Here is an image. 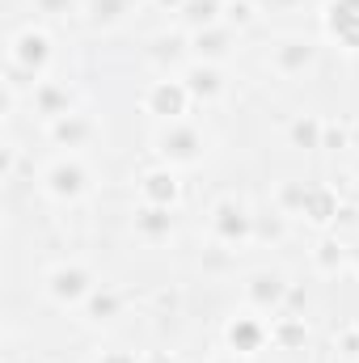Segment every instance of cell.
I'll list each match as a JSON object with an SVG mask.
<instances>
[{
    "label": "cell",
    "instance_id": "obj_1",
    "mask_svg": "<svg viewBox=\"0 0 359 363\" xmlns=\"http://www.w3.org/2000/svg\"><path fill=\"white\" fill-rule=\"evenodd\" d=\"M93 190V169L81 152H64L43 169V194L51 203H81Z\"/></svg>",
    "mask_w": 359,
    "mask_h": 363
},
{
    "label": "cell",
    "instance_id": "obj_2",
    "mask_svg": "<svg viewBox=\"0 0 359 363\" xmlns=\"http://www.w3.org/2000/svg\"><path fill=\"white\" fill-rule=\"evenodd\" d=\"M93 287H97V279L85 262H55L51 271L43 274V291H47V300L55 304V308H81L85 300L93 296Z\"/></svg>",
    "mask_w": 359,
    "mask_h": 363
},
{
    "label": "cell",
    "instance_id": "obj_3",
    "mask_svg": "<svg viewBox=\"0 0 359 363\" xmlns=\"http://www.w3.org/2000/svg\"><path fill=\"white\" fill-rule=\"evenodd\" d=\"M157 157L170 165V169H186V165H199L203 157H207V135L194 127V123H165L161 131H157Z\"/></svg>",
    "mask_w": 359,
    "mask_h": 363
},
{
    "label": "cell",
    "instance_id": "obj_4",
    "mask_svg": "<svg viewBox=\"0 0 359 363\" xmlns=\"http://www.w3.org/2000/svg\"><path fill=\"white\" fill-rule=\"evenodd\" d=\"M207 228H211V237H216L224 250H237V245L254 241L258 216H250V207H245L237 194H228V199L211 203V211H207Z\"/></svg>",
    "mask_w": 359,
    "mask_h": 363
},
{
    "label": "cell",
    "instance_id": "obj_5",
    "mask_svg": "<svg viewBox=\"0 0 359 363\" xmlns=\"http://www.w3.org/2000/svg\"><path fill=\"white\" fill-rule=\"evenodd\" d=\"M267 68L283 81H300L317 68V43L304 34H279L267 47Z\"/></svg>",
    "mask_w": 359,
    "mask_h": 363
},
{
    "label": "cell",
    "instance_id": "obj_6",
    "mask_svg": "<svg viewBox=\"0 0 359 363\" xmlns=\"http://www.w3.org/2000/svg\"><path fill=\"white\" fill-rule=\"evenodd\" d=\"M190 89H186V81L182 77H165V81H153L148 93H144V110L148 114H157L161 123H178L182 114L190 110Z\"/></svg>",
    "mask_w": 359,
    "mask_h": 363
},
{
    "label": "cell",
    "instance_id": "obj_7",
    "mask_svg": "<svg viewBox=\"0 0 359 363\" xmlns=\"http://www.w3.org/2000/svg\"><path fill=\"white\" fill-rule=\"evenodd\" d=\"M241 291H245V304H250L258 317H267V313L275 317V313L283 308V300H287V274L270 271V267L267 271H254L250 279H245Z\"/></svg>",
    "mask_w": 359,
    "mask_h": 363
},
{
    "label": "cell",
    "instance_id": "obj_8",
    "mask_svg": "<svg viewBox=\"0 0 359 363\" xmlns=\"http://www.w3.org/2000/svg\"><path fill=\"white\" fill-rule=\"evenodd\" d=\"M47 131H51V140H55L60 148H68V152H81L93 135H97V123H93L85 110H72V114H64V118L47 123Z\"/></svg>",
    "mask_w": 359,
    "mask_h": 363
},
{
    "label": "cell",
    "instance_id": "obj_9",
    "mask_svg": "<svg viewBox=\"0 0 359 363\" xmlns=\"http://www.w3.org/2000/svg\"><path fill=\"white\" fill-rule=\"evenodd\" d=\"M326 30L343 47L359 51V0H330L326 4Z\"/></svg>",
    "mask_w": 359,
    "mask_h": 363
},
{
    "label": "cell",
    "instance_id": "obj_10",
    "mask_svg": "<svg viewBox=\"0 0 359 363\" xmlns=\"http://www.w3.org/2000/svg\"><path fill=\"white\" fill-rule=\"evenodd\" d=\"M30 110L43 114L47 123H55V118L72 114V89L60 85V81H38V85L30 89Z\"/></svg>",
    "mask_w": 359,
    "mask_h": 363
},
{
    "label": "cell",
    "instance_id": "obj_11",
    "mask_svg": "<svg viewBox=\"0 0 359 363\" xmlns=\"http://www.w3.org/2000/svg\"><path fill=\"white\" fill-rule=\"evenodd\" d=\"M228 351H237V355H258L263 351V342L270 338V330L263 325V317L258 313H245V317H237V321H228Z\"/></svg>",
    "mask_w": 359,
    "mask_h": 363
},
{
    "label": "cell",
    "instance_id": "obj_12",
    "mask_svg": "<svg viewBox=\"0 0 359 363\" xmlns=\"http://www.w3.org/2000/svg\"><path fill=\"white\" fill-rule=\"evenodd\" d=\"M136 233H140V241H148V245L170 241V237H174V211H170V207L144 203V207L136 211Z\"/></svg>",
    "mask_w": 359,
    "mask_h": 363
},
{
    "label": "cell",
    "instance_id": "obj_13",
    "mask_svg": "<svg viewBox=\"0 0 359 363\" xmlns=\"http://www.w3.org/2000/svg\"><path fill=\"white\" fill-rule=\"evenodd\" d=\"M140 199L153 203V207H174L178 203V174L165 165V169H148L140 178Z\"/></svg>",
    "mask_w": 359,
    "mask_h": 363
},
{
    "label": "cell",
    "instance_id": "obj_14",
    "mask_svg": "<svg viewBox=\"0 0 359 363\" xmlns=\"http://www.w3.org/2000/svg\"><path fill=\"white\" fill-rule=\"evenodd\" d=\"M182 81H186V89H190V97H203V101H216V97H224V77H220V68L216 64H190L186 72H182Z\"/></svg>",
    "mask_w": 359,
    "mask_h": 363
},
{
    "label": "cell",
    "instance_id": "obj_15",
    "mask_svg": "<svg viewBox=\"0 0 359 363\" xmlns=\"http://www.w3.org/2000/svg\"><path fill=\"white\" fill-rule=\"evenodd\" d=\"M228 47H233V30H228L224 21L194 34V55H199L203 64H220V60L228 55Z\"/></svg>",
    "mask_w": 359,
    "mask_h": 363
},
{
    "label": "cell",
    "instance_id": "obj_16",
    "mask_svg": "<svg viewBox=\"0 0 359 363\" xmlns=\"http://www.w3.org/2000/svg\"><path fill=\"white\" fill-rule=\"evenodd\" d=\"M81 313H85V321H93V325H106V321H114L123 313V296L114 287H93V296L81 304Z\"/></svg>",
    "mask_w": 359,
    "mask_h": 363
},
{
    "label": "cell",
    "instance_id": "obj_17",
    "mask_svg": "<svg viewBox=\"0 0 359 363\" xmlns=\"http://www.w3.org/2000/svg\"><path fill=\"white\" fill-rule=\"evenodd\" d=\"M224 0H186L182 4V26H190L194 34L199 30H207V26H220L224 17Z\"/></svg>",
    "mask_w": 359,
    "mask_h": 363
},
{
    "label": "cell",
    "instance_id": "obj_18",
    "mask_svg": "<svg viewBox=\"0 0 359 363\" xmlns=\"http://www.w3.org/2000/svg\"><path fill=\"white\" fill-rule=\"evenodd\" d=\"M81 13L89 26H118L131 13V0H81Z\"/></svg>",
    "mask_w": 359,
    "mask_h": 363
},
{
    "label": "cell",
    "instance_id": "obj_19",
    "mask_svg": "<svg viewBox=\"0 0 359 363\" xmlns=\"http://www.w3.org/2000/svg\"><path fill=\"white\" fill-rule=\"evenodd\" d=\"M321 131H326V123L317 114H300V118H292L287 140H292V148L309 152V148H321Z\"/></svg>",
    "mask_w": 359,
    "mask_h": 363
},
{
    "label": "cell",
    "instance_id": "obj_20",
    "mask_svg": "<svg viewBox=\"0 0 359 363\" xmlns=\"http://www.w3.org/2000/svg\"><path fill=\"white\" fill-rule=\"evenodd\" d=\"M317 262H321V271H338L343 267V245L338 241H321L317 245Z\"/></svg>",
    "mask_w": 359,
    "mask_h": 363
},
{
    "label": "cell",
    "instance_id": "obj_21",
    "mask_svg": "<svg viewBox=\"0 0 359 363\" xmlns=\"http://www.w3.org/2000/svg\"><path fill=\"white\" fill-rule=\"evenodd\" d=\"M34 9H38V13H47V17H64V13H72V9H77V0H34Z\"/></svg>",
    "mask_w": 359,
    "mask_h": 363
},
{
    "label": "cell",
    "instance_id": "obj_22",
    "mask_svg": "<svg viewBox=\"0 0 359 363\" xmlns=\"http://www.w3.org/2000/svg\"><path fill=\"white\" fill-rule=\"evenodd\" d=\"M97 363H136V355H123V351H106Z\"/></svg>",
    "mask_w": 359,
    "mask_h": 363
},
{
    "label": "cell",
    "instance_id": "obj_23",
    "mask_svg": "<svg viewBox=\"0 0 359 363\" xmlns=\"http://www.w3.org/2000/svg\"><path fill=\"white\" fill-rule=\"evenodd\" d=\"M207 363H245V355H237V351H220V355H211Z\"/></svg>",
    "mask_w": 359,
    "mask_h": 363
}]
</instances>
